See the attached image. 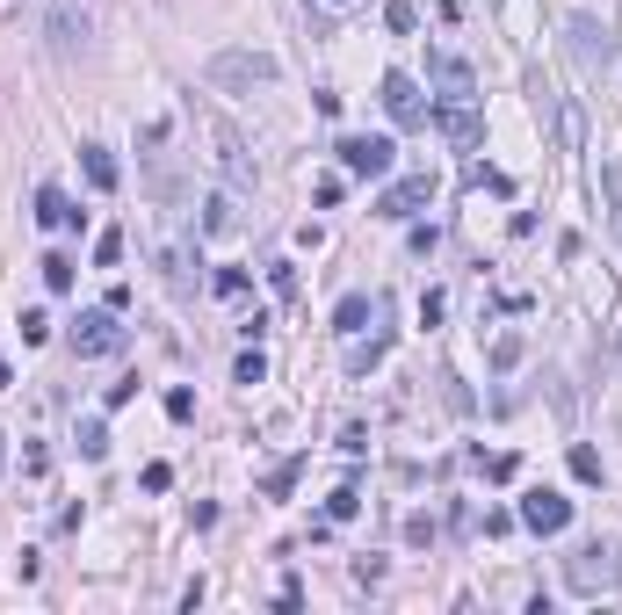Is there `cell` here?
<instances>
[{
	"instance_id": "6da1fadb",
	"label": "cell",
	"mask_w": 622,
	"mask_h": 615,
	"mask_svg": "<svg viewBox=\"0 0 622 615\" xmlns=\"http://www.w3.org/2000/svg\"><path fill=\"white\" fill-rule=\"evenodd\" d=\"M189 116H196V131L210 138V160H217V174H225V189H254V152H246V138H239V123H225L210 102H196L189 95Z\"/></svg>"
},
{
	"instance_id": "7a4b0ae2",
	"label": "cell",
	"mask_w": 622,
	"mask_h": 615,
	"mask_svg": "<svg viewBox=\"0 0 622 615\" xmlns=\"http://www.w3.org/2000/svg\"><path fill=\"white\" fill-rule=\"evenodd\" d=\"M615 572H622L615 543H608V536H594V543H579L572 558H565V587H572V594H586V601H601V594H615Z\"/></svg>"
},
{
	"instance_id": "3957f363",
	"label": "cell",
	"mask_w": 622,
	"mask_h": 615,
	"mask_svg": "<svg viewBox=\"0 0 622 615\" xmlns=\"http://www.w3.org/2000/svg\"><path fill=\"white\" fill-rule=\"evenodd\" d=\"M275 58L268 51H210V66H203V80L210 87H232V95H254V87H275Z\"/></svg>"
},
{
	"instance_id": "277c9868",
	"label": "cell",
	"mask_w": 622,
	"mask_h": 615,
	"mask_svg": "<svg viewBox=\"0 0 622 615\" xmlns=\"http://www.w3.org/2000/svg\"><path fill=\"white\" fill-rule=\"evenodd\" d=\"M333 152H340V167H348L355 181H384V174L398 167V145H391V138H362V131L340 138Z\"/></svg>"
},
{
	"instance_id": "5b68a950",
	"label": "cell",
	"mask_w": 622,
	"mask_h": 615,
	"mask_svg": "<svg viewBox=\"0 0 622 615\" xmlns=\"http://www.w3.org/2000/svg\"><path fill=\"white\" fill-rule=\"evenodd\" d=\"M565 44H572V58H579L586 73H608L615 58H622V51H615V37H608V22H594V15H572Z\"/></svg>"
},
{
	"instance_id": "8992f818",
	"label": "cell",
	"mask_w": 622,
	"mask_h": 615,
	"mask_svg": "<svg viewBox=\"0 0 622 615\" xmlns=\"http://www.w3.org/2000/svg\"><path fill=\"white\" fill-rule=\"evenodd\" d=\"M521 529H536V536H565L572 529V500L565 492H550V485H536V492H521Z\"/></svg>"
},
{
	"instance_id": "52a82bcc",
	"label": "cell",
	"mask_w": 622,
	"mask_h": 615,
	"mask_svg": "<svg viewBox=\"0 0 622 615\" xmlns=\"http://www.w3.org/2000/svg\"><path fill=\"white\" fill-rule=\"evenodd\" d=\"M44 29H51V51L58 58H87V51H95V22H87V8H73V0H58Z\"/></svg>"
},
{
	"instance_id": "ba28073f",
	"label": "cell",
	"mask_w": 622,
	"mask_h": 615,
	"mask_svg": "<svg viewBox=\"0 0 622 615\" xmlns=\"http://www.w3.org/2000/svg\"><path fill=\"white\" fill-rule=\"evenodd\" d=\"M427 203H434V174H406V181H391V189L377 196V218L384 225H406V218H420Z\"/></svg>"
},
{
	"instance_id": "9c48e42d",
	"label": "cell",
	"mask_w": 622,
	"mask_h": 615,
	"mask_svg": "<svg viewBox=\"0 0 622 615\" xmlns=\"http://www.w3.org/2000/svg\"><path fill=\"white\" fill-rule=\"evenodd\" d=\"M427 80L442 87V102H471V95H478V73H471V58H456V51H442V44L427 51Z\"/></svg>"
},
{
	"instance_id": "30bf717a",
	"label": "cell",
	"mask_w": 622,
	"mask_h": 615,
	"mask_svg": "<svg viewBox=\"0 0 622 615\" xmlns=\"http://www.w3.org/2000/svg\"><path fill=\"white\" fill-rule=\"evenodd\" d=\"M116 348H123L116 304H102V312H80V319H73V355H116Z\"/></svg>"
},
{
	"instance_id": "8fae6325",
	"label": "cell",
	"mask_w": 622,
	"mask_h": 615,
	"mask_svg": "<svg viewBox=\"0 0 622 615\" xmlns=\"http://www.w3.org/2000/svg\"><path fill=\"white\" fill-rule=\"evenodd\" d=\"M384 116L398 123V131H420V123H427V102H420L413 73H384Z\"/></svg>"
},
{
	"instance_id": "7c38bea8",
	"label": "cell",
	"mask_w": 622,
	"mask_h": 615,
	"mask_svg": "<svg viewBox=\"0 0 622 615\" xmlns=\"http://www.w3.org/2000/svg\"><path fill=\"white\" fill-rule=\"evenodd\" d=\"M434 131H442L449 145H463V152H478V145H485V123H478V109H471V102H442V109H434Z\"/></svg>"
},
{
	"instance_id": "4fadbf2b",
	"label": "cell",
	"mask_w": 622,
	"mask_h": 615,
	"mask_svg": "<svg viewBox=\"0 0 622 615\" xmlns=\"http://www.w3.org/2000/svg\"><path fill=\"white\" fill-rule=\"evenodd\" d=\"M384 312H391L384 297H362V290H355V297H340V304H333V333H348V341H355V333H362L369 319H384Z\"/></svg>"
},
{
	"instance_id": "5bb4252c",
	"label": "cell",
	"mask_w": 622,
	"mask_h": 615,
	"mask_svg": "<svg viewBox=\"0 0 622 615\" xmlns=\"http://www.w3.org/2000/svg\"><path fill=\"white\" fill-rule=\"evenodd\" d=\"M80 174H87V189H95V196H109L116 181H123V174H116V152H109V145H80Z\"/></svg>"
},
{
	"instance_id": "9a60e30c",
	"label": "cell",
	"mask_w": 622,
	"mask_h": 615,
	"mask_svg": "<svg viewBox=\"0 0 622 615\" xmlns=\"http://www.w3.org/2000/svg\"><path fill=\"white\" fill-rule=\"evenodd\" d=\"M37 225H44V232H66V225H80V210L66 203V189H37Z\"/></svg>"
},
{
	"instance_id": "2e32d148",
	"label": "cell",
	"mask_w": 622,
	"mask_h": 615,
	"mask_svg": "<svg viewBox=\"0 0 622 615\" xmlns=\"http://www.w3.org/2000/svg\"><path fill=\"white\" fill-rule=\"evenodd\" d=\"M601 203H608V225L622 232V160H601Z\"/></svg>"
},
{
	"instance_id": "e0dca14e",
	"label": "cell",
	"mask_w": 622,
	"mask_h": 615,
	"mask_svg": "<svg viewBox=\"0 0 622 615\" xmlns=\"http://www.w3.org/2000/svg\"><path fill=\"white\" fill-rule=\"evenodd\" d=\"M232 225H239V210H232V189L203 196V232H232Z\"/></svg>"
},
{
	"instance_id": "ac0fdd59",
	"label": "cell",
	"mask_w": 622,
	"mask_h": 615,
	"mask_svg": "<svg viewBox=\"0 0 622 615\" xmlns=\"http://www.w3.org/2000/svg\"><path fill=\"white\" fill-rule=\"evenodd\" d=\"M384 348H391V333H377V341H355V348H348V369H355V377H369V369L384 362Z\"/></svg>"
},
{
	"instance_id": "d6986e66",
	"label": "cell",
	"mask_w": 622,
	"mask_h": 615,
	"mask_svg": "<svg viewBox=\"0 0 622 615\" xmlns=\"http://www.w3.org/2000/svg\"><path fill=\"white\" fill-rule=\"evenodd\" d=\"M297 471H304V456H283V464H275V471L261 478V492H268V500H283V492L297 485Z\"/></svg>"
},
{
	"instance_id": "ffe728a7",
	"label": "cell",
	"mask_w": 622,
	"mask_h": 615,
	"mask_svg": "<svg viewBox=\"0 0 622 615\" xmlns=\"http://www.w3.org/2000/svg\"><path fill=\"white\" fill-rule=\"evenodd\" d=\"M572 478H579V485H601V478H608V471H601V449L572 442Z\"/></svg>"
},
{
	"instance_id": "44dd1931",
	"label": "cell",
	"mask_w": 622,
	"mask_h": 615,
	"mask_svg": "<svg viewBox=\"0 0 622 615\" xmlns=\"http://www.w3.org/2000/svg\"><path fill=\"white\" fill-rule=\"evenodd\" d=\"M80 456H87V464H102V456H109V427L102 420H80Z\"/></svg>"
},
{
	"instance_id": "7402d4cb",
	"label": "cell",
	"mask_w": 622,
	"mask_h": 615,
	"mask_svg": "<svg viewBox=\"0 0 622 615\" xmlns=\"http://www.w3.org/2000/svg\"><path fill=\"white\" fill-rule=\"evenodd\" d=\"M44 290H73V254H44Z\"/></svg>"
},
{
	"instance_id": "603a6c76",
	"label": "cell",
	"mask_w": 622,
	"mask_h": 615,
	"mask_svg": "<svg viewBox=\"0 0 622 615\" xmlns=\"http://www.w3.org/2000/svg\"><path fill=\"white\" fill-rule=\"evenodd\" d=\"M384 29H398V37H413V29H420V8H413V0H391V8H384Z\"/></svg>"
},
{
	"instance_id": "cb8c5ba5",
	"label": "cell",
	"mask_w": 622,
	"mask_h": 615,
	"mask_svg": "<svg viewBox=\"0 0 622 615\" xmlns=\"http://www.w3.org/2000/svg\"><path fill=\"white\" fill-rule=\"evenodd\" d=\"M160 268H167L174 297H189V290H196V275H189V254H160Z\"/></svg>"
},
{
	"instance_id": "d4e9b609",
	"label": "cell",
	"mask_w": 622,
	"mask_h": 615,
	"mask_svg": "<svg viewBox=\"0 0 622 615\" xmlns=\"http://www.w3.org/2000/svg\"><path fill=\"white\" fill-rule=\"evenodd\" d=\"M261 377H268V355H261V348H246V355L232 362V384H261Z\"/></svg>"
},
{
	"instance_id": "484cf974",
	"label": "cell",
	"mask_w": 622,
	"mask_h": 615,
	"mask_svg": "<svg viewBox=\"0 0 622 615\" xmlns=\"http://www.w3.org/2000/svg\"><path fill=\"white\" fill-rule=\"evenodd\" d=\"M355 514H362V492H355V485H340L333 500H326V521H355Z\"/></svg>"
},
{
	"instance_id": "4316f807",
	"label": "cell",
	"mask_w": 622,
	"mask_h": 615,
	"mask_svg": "<svg viewBox=\"0 0 622 615\" xmlns=\"http://www.w3.org/2000/svg\"><path fill=\"white\" fill-rule=\"evenodd\" d=\"M528 355V341H521V333H500V341H492V369H514Z\"/></svg>"
},
{
	"instance_id": "83f0119b",
	"label": "cell",
	"mask_w": 622,
	"mask_h": 615,
	"mask_svg": "<svg viewBox=\"0 0 622 615\" xmlns=\"http://www.w3.org/2000/svg\"><path fill=\"white\" fill-rule=\"evenodd\" d=\"M116 261H123V232L109 225V232L95 239V268H116Z\"/></svg>"
},
{
	"instance_id": "f1b7e54d",
	"label": "cell",
	"mask_w": 622,
	"mask_h": 615,
	"mask_svg": "<svg viewBox=\"0 0 622 615\" xmlns=\"http://www.w3.org/2000/svg\"><path fill=\"white\" fill-rule=\"evenodd\" d=\"M22 341H29V348L51 341V312H22Z\"/></svg>"
},
{
	"instance_id": "f546056e",
	"label": "cell",
	"mask_w": 622,
	"mask_h": 615,
	"mask_svg": "<svg viewBox=\"0 0 622 615\" xmlns=\"http://www.w3.org/2000/svg\"><path fill=\"white\" fill-rule=\"evenodd\" d=\"M268 283H275V297H297V268H290V261H275V268H268Z\"/></svg>"
},
{
	"instance_id": "4dcf8cb0",
	"label": "cell",
	"mask_w": 622,
	"mask_h": 615,
	"mask_svg": "<svg viewBox=\"0 0 622 615\" xmlns=\"http://www.w3.org/2000/svg\"><path fill=\"white\" fill-rule=\"evenodd\" d=\"M442 312H449V297L427 290V297H420V326H442Z\"/></svg>"
},
{
	"instance_id": "1f68e13d",
	"label": "cell",
	"mask_w": 622,
	"mask_h": 615,
	"mask_svg": "<svg viewBox=\"0 0 622 615\" xmlns=\"http://www.w3.org/2000/svg\"><path fill=\"white\" fill-rule=\"evenodd\" d=\"M217 297H246V268H217Z\"/></svg>"
},
{
	"instance_id": "d6a6232c",
	"label": "cell",
	"mask_w": 622,
	"mask_h": 615,
	"mask_svg": "<svg viewBox=\"0 0 622 615\" xmlns=\"http://www.w3.org/2000/svg\"><path fill=\"white\" fill-rule=\"evenodd\" d=\"M485 478L507 485V478H521V464H514V456H485Z\"/></svg>"
},
{
	"instance_id": "836d02e7",
	"label": "cell",
	"mask_w": 622,
	"mask_h": 615,
	"mask_svg": "<svg viewBox=\"0 0 622 615\" xmlns=\"http://www.w3.org/2000/svg\"><path fill=\"white\" fill-rule=\"evenodd\" d=\"M0 471H8V435H0Z\"/></svg>"
},
{
	"instance_id": "e575fe53",
	"label": "cell",
	"mask_w": 622,
	"mask_h": 615,
	"mask_svg": "<svg viewBox=\"0 0 622 615\" xmlns=\"http://www.w3.org/2000/svg\"><path fill=\"white\" fill-rule=\"evenodd\" d=\"M319 8H340V0H319Z\"/></svg>"
}]
</instances>
